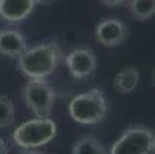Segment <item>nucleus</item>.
Segmentation results:
<instances>
[{"instance_id": "f257e3e1", "label": "nucleus", "mask_w": 155, "mask_h": 154, "mask_svg": "<svg viewBox=\"0 0 155 154\" xmlns=\"http://www.w3.org/2000/svg\"><path fill=\"white\" fill-rule=\"evenodd\" d=\"M61 60V48L55 40L28 48L17 59L18 71L28 79L46 80Z\"/></svg>"}, {"instance_id": "f03ea898", "label": "nucleus", "mask_w": 155, "mask_h": 154, "mask_svg": "<svg viewBox=\"0 0 155 154\" xmlns=\"http://www.w3.org/2000/svg\"><path fill=\"white\" fill-rule=\"evenodd\" d=\"M69 116L81 125H95L107 114V100L101 88L77 94L68 105Z\"/></svg>"}, {"instance_id": "7ed1b4c3", "label": "nucleus", "mask_w": 155, "mask_h": 154, "mask_svg": "<svg viewBox=\"0 0 155 154\" xmlns=\"http://www.w3.org/2000/svg\"><path fill=\"white\" fill-rule=\"evenodd\" d=\"M57 136V125L52 119H31L18 125L12 133V142L21 149H37Z\"/></svg>"}, {"instance_id": "20e7f679", "label": "nucleus", "mask_w": 155, "mask_h": 154, "mask_svg": "<svg viewBox=\"0 0 155 154\" xmlns=\"http://www.w3.org/2000/svg\"><path fill=\"white\" fill-rule=\"evenodd\" d=\"M21 99L37 119H48L52 113L57 91L48 80L29 79L21 88Z\"/></svg>"}, {"instance_id": "39448f33", "label": "nucleus", "mask_w": 155, "mask_h": 154, "mask_svg": "<svg viewBox=\"0 0 155 154\" xmlns=\"http://www.w3.org/2000/svg\"><path fill=\"white\" fill-rule=\"evenodd\" d=\"M155 133L143 125H130L110 146L109 154H150L153 152Z\"/></svg>"}, {"instance_id": "423d86ee", "label": "nucleus", "mask_w": 155, "mask_h": 154, "mask_svg": "<svg viewBox=\"0 0 155 154\" xmlns=\"http://www.w3.org/2000/svg\"><path fill=\"white\" fill-rule=\"evenodd\" d=\"M69 74L77 80L91 77L97 70V56L89 48H75L64 57Z\"/></svg>"}, {"instance_id": "0eeeda50", "label": "nucleus", "mask_w": 155, "mask_h": 154, "mask_svg": "<svg viewBox=\"0 0 155 154\" xmlns=\"http://www.w3.org/2000/svg\"><path fill=\"white\" fill-rule=\"evenodd\" d=\"M94 36L101 46L114 48L127 39V26L118 19H104L97 23Z\"/></svg>"}, {"instance_id": "6e6552de", "label": "nucleus", "mask_w": 155, "mask_h": 154, "mask_svg": "<svg viewBox=\"0 0 155 154\" xmlns=\"http://www.w3.org/2000/svg\"><path fill=\"white\" fill-rule=\"evenodd\" d=\"M35 9L34 0H0V17L8 23H20Z\"/></svg>"}, {"instance_id": "1a4fd4ad", "label": "nucleus", "mask_w": 155, "mask_h": 154, "mask_svg": "<svg viewBox=\"0 0 155 154\" xmlns=\"http://www.w3.org/2000/svg\"><path fill=\"white\" fill-rule=\"evenodd\" d=\"M28 50L25 36L17 29L3 28L0 29V54L18 59Z\"/></svg>"}, {"instance_id": "9d476101", "label": "nucleus", "mask_w": 155, "mask_h": 154, "mask_svg": "<svg viewBox=\"0 0 155 154\" xmlns=\"http://www.w3.org/2000/svg\"><path fill=\"white\" fill-rule=\"evenodd\" d=\"M140 80L138 70L135 67H126L114 77V88L121 94H129L137 88Z\"/></svg>"}, {"instance_id": "9b49d317", "label": "nucleus", "mask_w": 155, "mask_h": 154, "mask_svg": "<svg viewBox=\"0 0 155 154\" xmlns=\"http://www.w3.org/2000/svg\"><path fill=\"white\" fill-rule=\"evenodd\" d=\"M71 154H107V151L95 136L83 134L74 142Z\"/></svg>"}, {"instance_id": "f8f14e48", "label": "nucleus", "mask_w": 155, "mask_h": 154, "mask_svg": "<svg viewBox=\"0 0 155 154\" xmlns=\"http://www.w3.org/2000/svg\"><path fill=\"white\" fill-rule=\"evenodd\" d=\"M127 11L129 14L140 20H149L155 15V0H127Z\"/></svg>"}, {"instance_id": "ddd939ff", "label": "nucleus", "mask_w": 155, "mask_h": 154, "mask_svg": "<svg viewBox=\"0 0 155 154\" xmlns=\"http://www.w3.org/2000/svg\"><path fill=\"white\" fill-rule=\"evenodd\" d=\"M14 102L8 96H0V128H8L14 123Z\"/></svg>"}, {"instance_id": "4468645a", "label": "nucleus", "mask_w": 155, "mask_h": 154, "mask_svg": "<svg viewBox=\"0 0 155 154\" xmlns=\"http://www.w3.org/2000/svg\"><path fill=\"white\" fill-rule=\"evenodd\" d=\"M100 2H101L104 6H107V8H118V6L124 5L127 0H100Z\"/></svg>"}, {"instance_id": "2eb2a0df", "label": "nucleus", "mask_w": 155, "mask_h": 154, "mask_svg": "<svg viewBox=\"0 0 155 154\" xmlns=\"http://www.w3.org/2000/svg\"><path fill=\"white\" fill-rule=\"evenodd\" d=\"M0 154H8V143L3 137H0Z\"/></svg>"}, {"instance_id": "dca6fc26", "label": "nucleus", "mask_w": 155, "mask_h": 154, "mask_svg": "<svg viewBox=\"0 0 155 154\" xmlns=\"http://www.w3.org/2000/svg\"><path fill=\"white\" fill-rule=\"evenodd\" d=\"M21 154H46V152H41V151H37V149H23Z\"/></svg>"}, {"instance_id": "f3484780", "label": "nucleus", "mask_w": 155, "mask_h": 154, "mask_svg": "<svg viewBox=\"0 0 155 154\" xmlns=\"http://www.w3.org/2000/svg\"><path fill=\"white\" fill-rule=\"evenodd\" d=\"M34 2H35V5H43V3H51L54 0H34Z\"/></svg>"}, {"instance_id": "a211bd4d", "label": "nucleus", "mask_w": 155, "mask_h": 154, "mask_svg": "<svg viewBox=\"0 0 155 154\" xmlns=\"http://www.w3.org/2000/svg\"><path fill=\"white\" fill-rule=\"evenodd\" d=\"M153 152H155V145H153Z\"/></svg>"}]
</instances>
